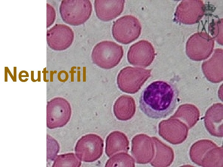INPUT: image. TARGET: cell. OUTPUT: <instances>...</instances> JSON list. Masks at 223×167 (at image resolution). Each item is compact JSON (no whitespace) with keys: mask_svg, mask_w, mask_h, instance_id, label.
<instances>
[{"mask_svg":"<svg viewBox=\"0 0 223 167\" xmlns=\"http://www.w3.org/2000/svg\"><path fill=\"white\" fill-rule=\"evenodd\" d=\"M179 91L175 84L162 80L155 81L141 93L139 107L147 117L160 119L170 115L175 109Z\"/></svg>","mask_w":223,"mask_h":167,"instance_id":"cell-1","label":"cell"},{"mask_svg":"<svg viewBox=\"0 0 223 167\" xmlns=\"http://www.w3.org/2000/svg\"><path fill=\"white\" fill-rule=\"evenodd\" d=\"M123 55L122 46L112 41H105L98 43L93 48L91 59L99 67L110 69L119 64Z\"/></svg>","mask_w":223,"mask_h":167,"instance_id":"cell-2","label":"cell"},{"mask_svg":"<svg viewBox=\"0 0 223 167\" xmlns=\"http://www.w3.org/2000/svg\"><path fill=\"white\" fill-rule=\"evenodd\" d=\"M59 13L63 20L72 26L84 24L90 18L92 4L89 0H63L59 6Z\"/></svg>","mask_w":223,"mask_h":167,"instance_id":"cell-3","label":"cell"},{"mask_svg":"<svg viewBox=\"0 0 223 167\" xmlns=\"http://www.w3.org/2000/svg\"><path fill=\"white\" fill-rule=\"evenodd\" d=\"M141 30L142 25L139 19L134 16L127 15L121 17L114 22L112 33L116 41L127 45L138 39Z\"/></svg>","mask_w":223,"mask_h":167,"instance_id":"cell-4","label":"cell"},{"mask_svg":"<svg viewBox=\"0 0 223 167\" xmlns=\"http://www.w3.org/2000/svg\"><path fill=\"white\" fill-rule=\"evenodd\" d=\"M72 109L69 102L62 97H56L48 101L46 106V126L49 129L60 128L70 121Z\"/></svg>","mask_w":223,"mask_h":167,"instance_id":"cell-5","label":"cell"},{"mask_svg":"<svg viewBox=\"0 0 223 167\" xmlns=\"http://www.w3.org/2000/svg\"><path fill=\"white\" fill-rule=\"evenodd\" d=\"M104 142L99 135L89 134L82 136L77 142L75 152L81 161L92 162L98 160L103 152Z\"/></svg>","mask_w":223,"mask_h":167,"instance_id":"cell-6","label":"cell"},{"mask_svg":"<svg viewBox=\"0 0 223 167\" xmlns=\"http://www.w3.org/2000/svg\"><path fill=\"white\" fill-rule=\"evenodd\" d=\"M158 129L160 136L170 143L175 145L182 143L186 139L189 130L186 124L172 116L161 121Z\"/></svg>","mask_w":223,"mask_h":167,"instance_id":"cell-7","label":"cell"},{"mask_svg":"<svg viewBox=\"0 0 223 167\" xmlns=\"http://www.w3.org/2000/svg\"><path fill=\"white\" fill-rule=\"evenodd\" d=\"M74 33L69 26L57 24L47 31L46 41L48 46L56 51L64 50L72 44Z\"/></svg>","mask_w":223,"mask_h":167,"instance_id":"cell-8","label":"cell"},{"mask_svg":"<svg viewBox=\"0 0 223 167\" xmlns=\"http://www.w3.org/2000/svg\"><path fill=\"white\" fill-rule=\"evenodd\" d=\"M154 47L146 40H141L132 45L127 54V59L131 65L143 67L150 66L155 57Z\"/></svg>","mask_w":223,"mask_h":167,"instance_id":"cell-9","label":"cell"},{"mask_svg":"<svg viewBox=\"0 0 223 167\" xmlns=\"http://www.w3.org/2000/svg\"><path fill=\"white\" fill-rule=\"evenodd\" d=\"M155 152V144L151 137L140 134L133 138L131 153L136 163L146 164L150 162L154 156Z\"/></svg>","mask_w":223,"mask_h":167,"instance_id":"cell-10","label":"cell"},{"mask_svg":"<svg viewBox=\"0 0 223 167\" xmlns=\"http://www.w3.org/2000/svg\"><path fill=\"white\" fill-rule=\"evenodd\" d=\"M151 69L137 67L127 66L123 68L117 76V83L119 88L122 91L126 86H135L139 90L147 80L141 79L143 77L141 76L151 74Z\"/></svg>","mask_w":223,"mask_h":167,"instance_id":"cell-11","label":"cell"},{"mask_svg":"<svg viewBox=\"0 0 223 167\" xmlns=\"http://www.w3.org/2000/svg\"><path fill=\"white\" fill-rule=\"evenodd\" d=\"M125 0H95V11L98 18L104 21L112 20L122 12Z\"/></svg>","mask_w":223,"mask_h":167,"instance_id":"cell-12","label":"cell"},{"mask_svg":"<svg viewBox=\"0 0 223 167\" xmlns=\"http://www.w3.org/2000/svg\"><path fill=\"white\" fill-rule=\"evenodd\" d=\"M204 123L206 128L211 135L223 137L222 104H214L208 109L204 116Z\"/></svg>","mask_w":223,"mask_h":167,"instance_id":"cell-13","label":"cell"},{"mask_svg":"<svg viewBox=\"0 0 223 167\" xmlns=\"http://www.w3.org/2000/svg\"><path fill=\"white\" fill-rule=\"evenodd\" d=\"M129 145V141L125 134L119 131H113L106 138L105 152L108 157L119 152H127Z\"/></svg>","mask_w":223,"mask_h":167,"instance_id":"cell-14","label":"cell"},{"mask_svg":"<svg viewBox=\"0 0 223 167\" xmlns=\"http://www.w3.org/2000/svg\"><path fill=\"white\" fill-rule=\"evenodd\" d=\"M155 147V155L150 163L155 167H167L173 161L174 152L171 147L155 137H151Z\"/></svg>","mask_w":223,"mask_h":167,"instance_id":"cell-15","label":"cell"},{"mask_svg":"<svg viewBox=\"0 0 223 167\" xmlns=\"http://www.w3.org/2000/svg\"><path fill=\"white\" fill-rule=\"evenodd\" d=\"M114 114L119 120L126 121L131 119L136 111L133 98L130 96L123 95L115 101L113 107Z\"/></svg>","mask_w":223,"mask_h":167,"instance_id":"cell-16","label":"cell"},{"mask_svg":"<svg viewBox=\"0 0 223 167\" xmlns=\"http://www.w3.org/2000/svg\"><path fill=\"white\" fill-rule=\"evenodd\" d=\"M183 110L180 105L172 116L178 119L186 125L189 129L191 128L198 121L199 112L194 105H190L189 108Z\"/></svg>","mask_w":223,"mask_h":167,"instance_id":"cell-17","label":"cell"},{"mask_svg":"<svg viewBox=\"0 0 223 167\" xmlns=\"http://www.w3.org/2000/svg\"><path fill=\"white\" fill-rule=\"evenodd\" d=\"M105 166L134 167L135 160L127 152H119L108 160Z\"/></svg>","mask_w":223,"mask_h":167,"instance_id":"cell-18","label":"cell"},{"mask_svg":"<svg viewBox=\"0 0 223 167\" xmlns=\"http://www.w3.org/2000/svg\"><path fill=\"white\" fill-rule=\"evenodd\" d=\"M81 160L73 153L60 154L57 156L52 165V167H80Z\"/></svg>","mask_w":223,"mask_h":167,"instance_id":"cell-19","label":"cell"},{"mask_svg":"<svg viewBox=\"0 0 223 167\" xmlns=\"http://www.w3.org/2000/svg\"><path fill=\"white\" fill-rule=\"evenodd\" d=\"M59 144L55 139L47 134V160L53 161L59 152Z\"/></svg>","mask_w":223,"mask_h":167,"instance_id":"cell-20","label":"cell"},{"mask_svg":"<svg viewBox=\"0 0 223 167\" xmlns=\"http://www.w3.org/2000/svg\"><path fill=\"white\" fill-rule=\"evenodd\" d=\"M47 28L51 26L54 22L56 18L55 11L54 7L47 3Z\"/></svg>","mask_w":223,"mask_h":167,"instance_id":"cell-21","label":"cell"}]
</instances>
